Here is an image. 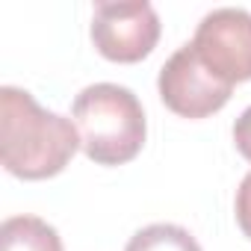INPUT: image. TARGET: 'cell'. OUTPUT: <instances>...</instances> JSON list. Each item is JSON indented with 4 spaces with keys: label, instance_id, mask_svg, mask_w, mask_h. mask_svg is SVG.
I'll return each mask as SVG.
<instances>
[{
    "label": "cell",
    "instance_id": "6da1fadb",
    "mask_svg": "<svg viewBox=\"0 0 251 251\" xmlns=\"http://www.w3.org/2000/svg\"><path fill=\"white\" fill-rule=\"evenodd\" d=\"M77 148L80 133L71 118L39 106L24 89H0V157L9 175L24 180L53 177Z\"/></svg>",
    "mask_w": 251,
    "mask_h": 251
},
{
    "label": "cell",
    "instance_id": "7a4b0ae2",
    "mask_svg": "<svg viewBox=\"0 0 251 251\" xmlns=\"http://www.w3.org/2000/svg\"><path fill=\"white\" fill-rule=\"evenodd\" d=\"M71 115L80 133V148L98 166L130 163L145 145V112L127 86H86L74 98Z\"/></svg>",
    "mask_w": 251,
    "mask_h": 251
},
{
    "label": "cell",
    "instance_id": "3957f363",
    "mask_svg": "<svg viewBox=\"0 0 251 251\" xmlns=\"http://www.w3.org/2000/svg\"><path fill=\"white\" fill-rule=\"evenodd\" d=\"M157 86H160L163 103L183 118H207L219 112L230 100V92H233L230 83L216 77L201 62L192 42H186L166 59V65L160 68Z\"/></svg>",
    "mask_w": 251,
    "mask_h": 251
},
{
    "label": "cell",
    "instance_id": "277c9868",
    "mask_svg": "<svg viewBox=\"0 0 251 251\" xmlns=\"http://www.w3.org/2000/svg\"><path fill=\"white\" fill-rule=\"evenodd\" d=\"M192 48L225 83L233 86L251 80V12L236 6L207 12L195 30Z\"/></svg>",
    "mask_w": 251,
    "mask_h": 251
},
{
    "label": "cell",
    "instance_id": "5b68a950",
    "mask_svg": "<svg viewBox=\"0 0 251 251\" xmlns=\"http://www.w3.org/2000/svg\"><path fill=\"white\" fill-rule=\"evenodd\" d=\"M92 42L112 62H139L160 42V18L148 0L98 3L92 15Z\"/></svg>",
    "mask_w": 251,
    "mask_h": 251
},
{
    "label": "cell",
    "instance_id": "8992f818",
    "mask_svg": "<svg viewBox=\"0 0 251 251\" xmlns=\"http://www.w3.org/2000/svg\"><path fill=\"white\" fill-rule=\"evenodd\" d=\"M0 248L3 251H62L56 227L39 216H12L0 225Z\"/></svg>",
    "mask_w": 251,
    "mask_h": 251
},
{
    "label": "cell",
    "instance_id": "52a82bcc",
    "mask_svg": "<svg viewBox=\"0 0 251 251\" xmlns=\"http://www.w3.org/2000/svg\"><path fill=\"white\" fill-rule=\"evenodd\" d=\"M124 251H201V245L180 225H148L130 236Z\"/></svg>",
    "mask_w": 251,
    "mask_h": 251
},
{
    "label": "cell",
    "instance_id": "ba28073f",
    "mask_svg": "<svg viewBox=\"0 0 251 251\" xmlns=\"http://www.w3.org/2000/svg\"><path fill=\"white\" fill-rule=\"evenodd\" d=\"M233 210H236V225H239L242 233L251 239V172L242 177V183H239V189H236Z\"/></svg>",
    "mask_w": 251,
    "mask_h": 251
},
{
    "label": "cell",
    "instance_id": "9c48e42d",
    "mask_svg": "<svg viewBox=\"0 0 251 251\" xmlns=\"http://www.w3.org/2000/svg\"><path fill=\"white\" fill-rule=\"evenodd\" d=\"M233 142H236V151L245 157V160H251V106L236 118V124H233Z\"/></svg>",
    "mask_w": 251,
    "mask_h": 251
}]
</instances>
